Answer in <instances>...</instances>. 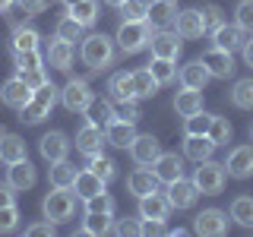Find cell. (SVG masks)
<instances>
[{"mask_svg":"<svg viewBox=\"0 0 253 237\" xmlns=\"http://www.w3.org/2000/svg\"><path fill=\"white\" fill-rule=\"evenodd\" d=\"M13 63H16V76L35 73V70H44V57L38 51H13Z\"/></svg>","mask_w":253,"mask_h":237,"instance_id":"836d02e7","label":"cell"},{"mask_svg":"<svg viewBox=\"0 0 253 237\" xmlns=\"http://www.w3.org/2000/svg\"><path fill=\"white\" fill-rule=\"evenodd\" d=\"M231 218L244 228H253V196H237L231 202Z\"/></svg>","mask_w":253,"mask_h":237,"instance_id":"60d3db41","label":"cell"},{"mask_svg":"<svg viewBox=\"0 0 253 237\" xmlns=\"http://www.w3.org/2000/svg\"><path fill=\"white\" fill-rule=\"evenodd\" d=\"M16 6H19L26 16H38L47 10V0H16Z\"/></svg>","mask_w":253,"mask_h":237,"instance_id":"816d5d0a","label":"cell"},{"mask_svg":"<svg viewBox=\"0 0 253 237\" xmlns=\"http://www.w3.org/2000/svg\"><path fill=\"white\" fill-rule=\"evenodd\" d=\"M168 202H171V209H193L196 199H200V187L193 184V180H187V177H177V180H171L168 184Z\"/></svg>","mask_w":253,"mask_h":237,"instance_id":"9c48e42d","label":"cell"},{"mask_svg":"<svg viewBox=\"0 0 253 237\" xmlns=\"http://www.w3.org/2000/svg\"><path fill=\"white\" fill-rule=\"evenodd\" d=\"M152 171H155V177L162 180V184H171V180L184 177V161H180V158L174 155V152H162V155L155 158Z\"/></svg>","mask_w":253,"mask_h":237,"instance_id":"7402d4cb","label":"cell"},{"mask_svg":"<svg viewBox=\"0 0 253 237\" xmlns=\"http://www.w3.org/2000/svg\"><path fill=\"white\" fill-rule=\"evenodd\" d=\"M221 16H225V13H221V6H215V3H206V6H203L206 32H215V29L221 26V22H225V19H221Z\"/></svg>","mask_w":253,"mask_h":237,"instance_id":"681fc988","label":"cell"},{"mask_svg":"<svg viewBox=\"0 0 253 237\" xmlns=\"http://www.w3.org/2000/svg\"><path fill=\"white\" fill-rule=\"evenodd\" d=\"M114 209H117V202L108 193H98L92 199H85V212H108V215H114Z\"/></svg>","mask_w":253,"mask_h":237,"instance_id":"c3c4849f","label":"cell"},{"mask_svg":"<svg viewBox=\"0 0 253 237\" xmlns=\"http://www.w3.org/2000/svg\"><path fill=\"white\" fill-rule=\"evenodd\" d=\"M158 184H162V180H158L155 171H149V168H136L130 177H126V190H130L136 199H139V196H146V193H155Z\"/></svg>","mask_w":253,"mask_h":237,"instance_id":"d4e9b609","label":"cell"},{"mask_svg":"<svg viewBox=\"0 0 253 237\" xmlns=\"http://www.w3.org/2000/svg\"><path fill=\"white\" fill-rule=\"evenodd\" d=\"M225 171H228V177H237V180L253 177V146L231 149V155H228V161H225Z\"/></svg>","mask_w":253,"mask_h":237,"instance_id":"5bb4252c","label":"cell"},{"mask_svg":"<svg viewBox=\"0 0 253 237\" xmlns=\"http://www.w3.org/2000/svg\"><path fill=\"white\" fill-rule=\"evenodd\" d=\"M215 142H212L209 136H187L184 139V155L190 158V161H206V158H212V152H215Z\"/></svg>","mask_w":253,"mask_h":237,"instance_id":"f546056e","label":"cell"},{"mask_svg":"<svg viewBox=\"0 0 253 237\" xmlns=\"http://www.w3.org/2000/svg\"><path fill=\"white\" fill-rule=\"evenodd\" d=\"M203 63H206V70H209V76L212 79H228V76H234V54L231 51H225V47H209V51L203 54Z\"/></svg>","mask_w":253,"mask_h":237,"instance_id":"30bf717a","label":"cell"},{"mask_svg":"<svg viewBox=\"0 0 253 237\" xmlns=\"http://www.w3.org/2000/svg\"><path fill=\"white\" fill-rule=\"evenodd\" d=\"M19 158H29L26 155V142L16 136V133L0 130V161L13 164V161H19Z\"/></svg>","mask_w":253,"mask_h":237,"instance_id":"83f0119b","label":"cell"},{"mask_svg":"<svg viewBox=\"0 0 253 237\" xmlns=\"http://www.w3.org/2000/svg\"><path fill=\"white\" fill-rule=\"evenodd\" d=\"M22 79H26V82L32 85V89H38V85H44V82H47L44 70H35V73H26V76H22Z\"/></svg>","mask_w":253,"mask_h":237,"instance_id":"6f0895ef","label":"cell"},{"mask_svg":"<svg viewBox=\"0 0 253 237\" xmlns=\"http://www.w3.org/2000/svg\"><path fill=\"white\" fill-rule=\"evenodd\" d=\"M67 13L73 16L79 26H95V19H98V0H76L73 6H67Z\"/></svg>","mask_w":253,"mask_h":237,"instance_id":"d6a6232c","label":"cell"},{"mask_svg":"<svg viewBox=\"0 0 253 237\" xmlns=\"http://www.w3.org/2000/svg\"><path fill=\"white\" fill-rule=\"evenodd\" d=\"M101 3H108V6H114V10H121V3H124V0H101Z\"/></svg>","mask_w":253,"mask_h":237,"instance_id":"94428289","label":"cell"},{"mask_svg":"<svg viewBox=\"0 0 253 237\" xmlns=\"http://www.w3.org/2000/svg\"><path fill=\"white\" fill-rule=\"evenodd\" d=\"M121 16L130 19V22H139V19L149 16V3H146V0H124V3H121Z\"/></svg>","mask_w":253,"mask_h":237,"instance_id":"f6af8a7d","label":"cell"},{"mask_svg":"<svg viewBox=\"0 0 253 237\" xmlns=\"http://www.w3.org/2000/svg\"><path fill=\"white\" fill-rule=\"evenodd\" d=\"M250 139H253V126H250Z\"/></svg>","mask_w":253,"mask_h":237,"instance_id":"be15d7a7","label":"cell"},{"mask_svg":"<svg viewBox=\"0 0 253 237\" xmlns=\"http://www.w3.org/2000/svg\"><path fill=\"white\" fill-rule=\"evenodd\" d=\"M54 35L63 38V41H70V44H73V41H83V26H79L73 16L67 13V16H60V19H57V29H54Z\"/></svg>","mask_w":253,"mask_h":237,"instance_id":"ab89813d","label":"cell"},{"mask_svg":"<svg viewBox=\"0 0 253 237\" xmlns=\"http://www.w3.org/2000/svg\"><path fill=\"white\" fill-rule=\"evenodd\" d=\"M0 205H16V190L10 184H0Z\"/></svg>","mask_w":253,"mask_h":237,"instance_id":"9f6ffc18","label":"cell"},{"mask_svg":"<svg viewBox=\"0 0 253 237\" xmlns=\"http://www.w3.org/2000/svg\"><path fill=\"white\" fill-rule=\"evenodd\" d=\"M89 171H95V174H98V177L108 184V180H114V177H117V161L98 152V155H92V158H89Z\"/></svg>","mask_w":253,"mask_h":237,"instance_id":"b9f144b4","label":"cell"},{"mask_svg":"<svg viewBox=\"0 0 253 237\" xmlns=\"http://www.w3.org/2000/svg\"><path fill=\"white\" fill-rule=\"evenodd\" d=\"M171 215V202H168V196L165 193H146V196H139V218H158V221H165Z\"/></svg>","mask_w":253,"mask_h":237,"instance_id":"ac0fdd59","label":"cell"},{"mask_svg":"<svg viewBox=\"0 0 253 237\" xmlns=\"http://www.w3.org/2000/svg\"><path fill=\"white\" fill-rule=\"evenodd\" d=\"M209 139L215 142V146H228V142H231V123H228L225 117H212V123H209Z\"/></svg>","mask_w":253,"mask_h":237,"instance_id":"ee69618b","label":"cell"},{"mask_svg":"<svg viewBox=\"0 0 253 237\" xmlns=\"http://www.w3.org/2000/svg\"><path fill=\"white\" fill-rule=\"evenodd\" d=\"M32 85L26 82L22 76H13V79H6L3 85H0V101H3L6 108H13V111H22L32 101Z\"/></svg>","mask_w":253,"mask_h":237,"instance_id":"52a82bcc","label":"cell"},{"mask_svg":"<svg viewBox=\"0 0 253 237\" xmlns=\"http://www.w3.org/2000/svg\"><path fill=\"white\" fill-rule=\"evenodd\" d=\"M136 139V123H126V120H111L105 126V142L114 149H130V142Z\"/></svg>","mask_w":253,"mask_h":237,"instance_id":"d6986e66","label":"cell"},{"mask_svg":"<svg viewBox=\"0 0 253 237\" xmlns=\"http://www.w3.org/2000/svg\"><path fill=\"white\" fill-rule=\"evenodd\" d=\"M105 146H108V142H105V126L85 120V123L76 130V152H83V155L92 158V155H98Z\"/></svg>","mask_w":253,"mask_h":237,"instance_id":"ba28073f","label":"cell"},{"mask_svg":"<svg viewBox=\"0 0 253 237\" xmlns=\"http://www.w3.org/2000/svg\"><path fill=\"white\" fill-rule=\"evenodd\" d=\"M174 111H177L180 117H193L203 111V89H180L174 95Z\"/></svg>","mask_w":253,"mask_h":237,"instance_id":"484cf974","label":"cell"},{"mask_svg":"<svg viewBox=\"0 0 253 237\" xmlns=\"http://www.w3.org/2000/svg\"><path fill=\"white\" fill-rule=\"evenodd\" d=\"M241 51H244V63H247V67H253V35L247 38V41H244Z\"/></svg>","mask_w":253,"mask_h":237,"instance_id":"680465c9","label":"cell"},{"mask_svg":"<svg viewBox=\"0 0 253 237\" xmlns=\"http://www.w3.org/2000/svg\"><path fill=\"white\" fill-rule=\"evenodd\" d=\"M212 41H215V47H225V51H237V47H244V41H247V32H244L241 26H228V22H221V26L212 32Z\"/></svg>","mask_w":253,"mask_h":237,"instance_id":"ffe728a7","label":"cell"},{"mask_svg":"<svg viewBox=\"0 0 253 237\" xmlns=\"http://www.w3.org/2000/svg\"><path fill=\"white\" fill-rule=\"evenodd\" d=\"M149 47H152V57L177 60L180 57V35H177V32H171V29H158V32H152Z\"/></svg>","mask_w":253,"mask_h":237,"instance_id":"4fadbf2b","label":"cell"},{"mask_svg":"<svg viewBox=\"0 0 253 237\" xmlns=\"http://www.w3.org/2000/svg\"><path fill=\"white\" fill-rule=\"evenodd\" d=\"M79 57H83V63L92 70V73H101V70L111 67V60H114V38H108V35H89V38H83Z\"/></svg>","mask_w":253,"mask_h":237,"instance_id":"6da1fadb","label":"cell"},{"mask_svg":"<svg viewBox=\"0 0 253 237\" xmlns=\"http://www.w3.org/2000/svg\"><path fill=\"white\" fill-rule=\"evenodd\" d=\"M57 98H60V89H57L54 82L38 85V89L32 92V101L19 111V120H22V123H42L44 117L51 114V108L57 105Z\"/></svg>","mask_w":253,"mask_h":237,"instance_id":"7a4b0ae2","label":"cell"},{"mask_svg":"<svg viewBox=\"0 0 253 237\" xmlns=\"http://www.w3.org/2000/svg\"><path fill=\"white\" fill-rule=\"evenodd\" d=\"M38 149H42V158L44 161H63V158L70 155V139L63 136L60 130H51V133H44L42 142H38Z\"/></svg>","mask_w":253,"mask_h":237,"instance_id":"2e32d148","label":"cell"},{"mask_svg":"<svg viewBox=\"0 0 253 237\" xmlns=\"http://www.w3.org/2000/svg\"><path fill=\"white\" fill-rule=\"evenodd\" d=\"M73 44L70 41H63V38L54 35V41L47 44V63H51L54 70H60V73H67L70 67H73Z\"/></svg>","mask_w":253,"mask_h":237,"instance_id":"603a6c76","label":"cell"},{"mask_svg":"<svg viewBox=\"0 0 253 237\" xmlns=\"http://www.w3.org/2000/svg\"><path fill=\"white\" fill-rule=\"evenodd\" d=\"M152 32H155V26L149 19H139V22L124 19L121 29H117V38H114V41L121 44L124 54H139L142 47H149V41H152Z\"/></svg>","mask_w":253,"mask_h":237,"instance_id":"3957f363","label":"cell"},{"mask_svg":"<svg viewBox=\"0 0 253 237\" xmlns=\"http://www.w3.org/2000/svg\"><path fill=\"white\" fill-rule=\"evenodd\" d=\"M42 212H44L47 221H54V225H63V221H70V218H73V212H76V196L70 193L67 187H54V193L44 196Z\"/></svg>","mask_w":253,"mask_h":237,"instance_id":"277c9868","label":"cell"},{"mask_svg":"<svg viewBox=\"0 0 253 237\" xmlns=\"http://www.w3.org/2000/svg\"><path fill=\"white\" fill-rule=\"evenodd\" d=\"M168 228H165V221H158V218H142L139 221V234H146V237H152V234H165Z\"/></svg>","mask_w":253,"mask_h":237,"instance_id":"f5cc1de1","label":"cell"},{"mask_svg":"<svg viewBox=\"0 0 253 237\" xmlns=\"http://www.w3.org/2000/svg\"><path fill=\"white\" fill-rule=\"evenodd\" d=\"M193 231L203 237H221L228 231V212L221 209H203L193 221Z\"/></svg>","mask_w":253,"mask_h":237,"instance_id":"8fae6325","label":"cell"},{"mask_svg":"<svg viewBox=\"0 0 253 237\" xmlns=\"http://www.w3.org/2000/svg\"><path fill=\"white\" fill-rule=\"evenodd\" d=\"M114 231V215H108V212H85L83 218V234H92V237H101Z\"/></svg>","mask_w":253,"mask_h":237,"instance_id":"4dcf8cb0","label":"cell"},{"mask_svg":"<svg viewBox=\"0 0 253 237\" xmlns=\"http://www.w3.org/2000/svg\"><path fill=\"white\" fill-rule=\"evenodd\" d=\"M212 117L215 114H206V111H200V114H193V117H184V133L187 136H209V123H212Z\"/></svg>","mask_w":253,"mask_h":237,"instance_id":"7bdbcfd3","label":"cell"},{"mask_svg":"<svg viewBox=\"0 0 253 237\" xmlns=\"http://www.w3.org/2000/svg\"><path fill=\"white\" fill-rule=\"evenodd\" d=\"M26 234H29V237H44V234H54V221H47V218H44V221H38V225H29V228H26Z\"/></svg>","mask_w":253,"mask_h":237,"instance_id":"db71d44e","label":"cell"},{"mask_svg":"<svg viewBox=\"0 0 253 237\" xmlns=\"http://www.w3.org/2000/svg\"><path fill=\"white\" fill-rule=\"evenodd\" d=\"M149 70H152V76H155V82H158V85H171L174 79H177V67H174V60L152 57V63H149Z\"/></svg>","mask_w":253,"mask_h":237,"instance_id":"74e56055","label":"cell"},{"mask_svg":"<svg viewBox=\"0 0 253 237\" xmlns=\"http://www.w3.org/2000/svg\"><path fill=\"white\" fill-rule=\"evenodd\" d=\"M13 3H16V0H0V13H10Z\"/></svg>","mask_w":253,"mask_h":237,"instance_id":"91938a15","label":"cell"},{"mask_svg":"<svg viewBox=\"0 0 253 237\" xmlns=\"http://www.w3.org/2000/svg\"><path fill=\"white\" fill-rule=\"evenodd\" d=\"M19 228V209L16 205H0V234H10Z\"/></svg>","mask_w":253,"mask_h":237,"instance_id":"7dc6e473","label":"cell"},{"mask_svg":"<svg viewBox=\"0 0 253 237\" xmlns=\"http://www.w3.org/2000/svg\"><path fill=\"white\" fill-rule=\"evenodd\" d=\"M92 89H89V82L85 79H70L67 85L60 89V101H63V108L67 111H73V114H85L92 105Z\"/></svg>","mask_w":253,"mask_h":237,"instance_id":"8992f818","label":"cell"},{"mask_svg":"<svg viewBox=\"0 0 253 237\" xmlns=\"http://www.w3.org/2000/svg\"><path fill=\"white\" fill-rule=\"evenodd\" d=\"M234 16H237V26H241L247 35H253V0H241L237 3V10H234Z\"/></svg>","mask_w":253,"mask_h":237,"instance_id":"bcb514c9","label":"cell"},{"mask_svg":"<svg viewBox=\"0 0 253 237\" xmlns=\"http://www.w3.org/2000/svg\"><path fill=\"white\" fill-rule=\"evenodd\" d=\"M60 3H67V6H73V3H76V0H60Z\"/></svg>","mask_w":253,"mask_h":237,"instance_id":"6125c7cd","label":"cell"},{"mask_svg":"<svg viewBox=\"0 0 253 237\" xmlns=\"http://www.w3.org/2000/svg\"><path fill=\"white\" fill-rule=\"evenodd\" d=\"M174 32H177L180 38H203L206 35V19H203V10H196V6H190V10H180L177 19H174Z\"/></svg>","mask_w":253,"mask_h":237,"instance_id":"9a60e30c","label":"cell"},{"mask_svg":"<svg viewBox=\"0 0 253 237\" xmlns=\"http://www.w3.org/2000/svg\"><path fill=\"white\" fill-rule=\"evenodd\" d=\"M231 105L241 111H253V79H237L231 89Z\"/></svg>","mask_w":253,"mask_h":237,"instance_id":"8d00e7d4","label":"cell"},{"mask_svg":"<svg viewBox=\"0 0 253 237\" xmlns=\"http://www.w3.org/2000/svg\"><path fill=\"white\" fill-rule=\"evenodd\" d=\"M111 101L114 105H124V101H136V85H133V73H114L108 82Z\"/></svg>","mask_w":253,"mask_h":237,"instance_id":"cb8c5ba5","label":"cell"},{"mask_svg":"<svg viewBox=\"0 0 253 237\" xmlns=\"http://www.w3.org/2000/svg\"><path fill=\"white\" fill-rule=\"evenodd\" d=\"M225 180H228L225 164L212 161V158L200 161V168H196V174H193V184L200 187V193H203V196H218L221 190H225Z\"/></svg>","mask_w":253,"mask_h":237,"instance_id":"5b68a950","label":"cell"},{"mask_svg":"<svg viewBox=\"0 0 253 237\" xmlns=\"http://www.w3.org/2000/svg\"><path fill=\"white\" fill-rule=\"evenodd\" d=\"M47 180H51V187H67L73 190V180H76V168L63 158V161H54L51 168H47Z\"/></svg>","mask_w":253,"mask_h":237,"instance_id":"1f68e13d","label":"cell"},{"mask_svg":"<svg viewBox=\"0 0 253 237\" xmlns=\"http://www.w3.org/2000/svg\"><path fill=\"white\" fill-rule=\"evenodd\" d=\"M133 85H136V98H152L158 92V82H155V76H152L149 67H142V70L133 73Z\"/></svg>","mask_w":253,"mask_h":237,"instance_id":"f35d334b","label":"cell"},{"mask_svg":"<svg viewBox=\"0 0 253 237\" xmlns=\"http://www.w3.org/2000/svg\"><path fill=\"white\" fill-rule=\"evenodd\" d=\"M89 120L92 123H98V126H108L111 120H117V108H114V101H105V98H92V105H89Z\"/></svg>","mask_w":253,"mask_h":237,"instance_id":"e575fe53","label":"cell"},{"mask_svg":"<svg viewBox=\"0 0 253 237\" xmlns=\"http://www.w3.org/2000/svg\"><path fill=\"white\" fill-rule=\"evenodd\" d=\"M73 190H76V199H92V196H98V193H105V180L98 177L95 171H76V180H73Z\"/></svg>","mask_w":253,"mask_h":237,"instance_id":"44dd1931","label":"cell"},{"mask_svg":"<svg viewBox=\"0 0 253 237\" xmlns=\"http://www.w3.org/2000/svg\"><path fill=\"white\" fill-rule=\"evenodd\" d=\"M35 180H38V174H35L29 158H19V161H13L10 168H6V184L13 190H32Z\"/></svg>","mask_w":253,"mask_h":237,"instance_id":"e0dca14e","label":"cell"},{"mask_svg":"<svg viewBox=\"0 0 253 237\" xmlns=\"http://www.w3.org/2000/svg\"><path fill=\"white\" fill-rule=\"evenodd\" d=\"M38 41H42V35L32 26H16L13 29V51H38Z\"/></svg>","mask_w":253,"mask_h":237,"instance_id":"d590c367","label":"cell"},{"mask_svg":"<svg viewBox=\"0 0 253 237\" xmlns=\"http://www.w3.org/2000/svg\"><path fill=\"white\" fill-rule=\"evenodd\" d=\"M149 22H152L155 29H165L171 26L174 19H177V0H152L149 3Z\"/></svg>","mask_w":253,"mask_h":237,"instance_id":"4316f807","label":"cell"},{"mask_svg":"<svg viewBox=\"0 0 253 237\" xmlns=\"http://www.w3.org/2000/svg\"><path fill=\"white\" fill-rule=\"evenodd\" d=\"M114 231L117 234H139V225H136V221H133V218H124V221H117V228H114Z\"/></svg>","mask_w":253,"mask_h":237,"instance_id":"11a10c76","label":"cell"},{"mask_svg":"<svg viewBox=\"0 0 253 237\" xmlns=\"http://www.w3.org/2000/svg\"><path fill=\"white\" fill-rule=\"evenodd\" d=\"M209 79L212 76H209L203 60H190L187 67H180V85H187V89H206Z\"/></svg>","mask_w":253,"mask_h":237,"instance_id":"f1b7e54d","label":"cell"},{"mask_svg":"<svg viewBox=\"0 0 253 237\" xmlns=\"http://www.w3.org/2000/svg\"><path fill=\"white\" fill-rule=\"evenodd\" d=\"M117 117H121V120H126V123H136L139 120V108H136V101H124L121 108H117Z\"/></svg>","mask_w":253,"mask_h":237,"instance_id":"f907efd6","label":"cell"},{"mask_svg":"<svg viewBox=\"0 0 253 237\" xmlns=\"http://www.w3.org/2000/svg\"><path fill=\"white\" fill-rule=\"evenodd\" d=\"M130 155H133V161H136V164H142V168H152L155 158L162 155V142H158L152 133H146V136H139V133H136V139L130 142Z\"/></svg>","mask_w":253,"mask_h":237,"instance_id":"7c38bea8","label":"cell"}]
</instances>
